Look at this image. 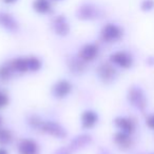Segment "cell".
I'll use <instances>...</instances> for the list:
<instances>
[{"instance_id": "6da1fadb", "label": "cell", "mask_w": 154, "mask_h": 154, "mask_svg": "<svg viewBox=\"0 0 154 154\" xmlns=\"http://www.w3.org/2000/svg\"><path fill=\"white\" fill-rule=\"evenodd\" d=\"M13 72L16 74L37 73L42 69V60L35 55L18 56L8 61Z\"/></svg>"}, {"instance_id": "7a4b0ae2", "label": "cell", "mask_w": 154, "mask_h": 154, "mask_svg": "<svg viewBox=\"0 0 154 154\" xmlns=\"http://www.w3.org/2000/svg\"><path fill=\"white\" fill-rule=\"evenodd\" d=\"M75 16L80 21H96L103 16V9L94 1L86 0L77 7L75 11Z\"/></svg>"}, {"instance_id": "3957f363", "label": "cell", "mask_w": 154, "mask_h": 154, "mask_svg": "<svg viewBox=\"0 0 154 154\" xmlns=\"http://www.w3.org/2000/svg\"><path fill=\"white\" fill-rule=\"evenodd\" d=\"M124 29L117 23L107 22L103 26L99 32V39L105 43H115L124 37Z\"/></svg>"}, {"instance_id": "277c9868", "label": "cell", "mask_w": 154, "mask_h": 154, "mask_svg": "<svg viewBox=\"0 0 154 154\" xmlns=\"http://www.w3.org/2000/svg\"><path fill=\"white\" fill-rule=\"evenodd\" d=\"M39 131L49 135V136L54 137L56 139H63L68 136L66 129L59 122H56V120H52V119H48V120L43 119L40 125Z\"/></svg>"}, {"instance_id": "5b68a950", "label": "cell", "mask_w": 154, "mask_h": 154, "mask_svg": "<svg viewBox=\"0 0 154 154\" xmlns=\"http://www.w3.org/2000/svg\"><path fill=\"white\" fill-rule=\"evenodd\" d=\"M51 30L56 36L58 37H66L71 32V23L69 18L63 14H57L53 16L51 19Z\"/></svg>"}, {"instance_id": "8992f818", "label": "cell", "mask_w": 154, "mask_h": 154, "mask_svg": "<svg viewBox=\"0 0 154 154\" xmlns=\"http://www.w3.org/2000/svg\"><path fill=\"white\" fill-rule=\"evenodd\" d=\"M0 28L11 34H16L20 31V22L12 13L0 10Z\"/></svg>"}, {"instance_id": "52a82bcc", "label": "cell", "mask_w": 154, "mask_h": 154, "mask_svg": "<svg viewBox=\"0 0 154 154\" xmlns=\"http://www.w3.org/2000/svg\"><path fill=\"white\" fill-rule=\"evenodd\" d=\"M99 55V45L95 42H87L80 47L77 52V57L86 63L94 61Z\"/></svg>"}, {"instance_id": "ba28073f", "label": "cell", "mask_w": 154, "mask_h": 154, "mask_svg": "<svg viewBox=\"0 0 154 154\" xmlns=\"http://www.w3.org/2000/svg\"><path fill=\"white\" fill-rule=\"evenodd\" d=\"M96 74L101 82L111 84L115 79L116 75H117V71H116V66L112 62H103L97 66Z\"/></svg>"}, {"instance_id": "9c48e42d", "label": "cell", "mask_w": 154, "mask_h": 154, "mask_svg": "<svg viewBox=\"0 0 154 154\" xmlns=\"http://www.w3.org/2000/svg\"><path fill=\"white\" fill-rule=\"evenodd\" d=\"M73 91V85L70 80L64 79H58L57 82H55V84L52 86L51 88V93L53 95L54 98L56 99H64L72 93Z\"/></svg>"}, {"instance_id": "30bf717a", "label": "cell", "mask_w": 154, "mask_h": 154, "mask_svg": "<svg viewBox=\"0 0 154 154\" xmlns=\"http://www.w3.org/2000/svg\"><path fill=\"white\" fill-rule=\"evenodd\" d=\"M110 62L120 69H130L133 64V57L127 51H116L109 57Z\"/></svg>"}, {"instance_id": "8fae6325", "label": "cell", "mask_w": 154, "mask_h": 154, "mask_svg": "<svg viewBox=\"0 0 154 154\" xmlns=\"http://www.w3.org/2000/svg\"><path fill=\"white\" fill-rule=\"evenodd\" d=\"M18 154H40V146L35 139L26 137L19 140L17 145Z\"/></svg>"}, {"instance_id": "7c38bea8", "label": "cell", "mask_w": 154, "mask_h": 154, "mask_svg": "<svg viewBox=\"0 0 154 154\" xmlns=\"http://www.w3.org/2000/svg\"><path fill=\"white\" fill-rule=\"evenodd\" d=\"M99 116L96 111L92 109H87L80 114V126L85 130H92L98 124Z\"/></svg>"}, {"instance_id": "4fadbf2b", "label": "cell", "mask_w": 154, "mask_h": 154, "mask_svg": "<svg viewBox=\"0 0 154 154\" xmlns=\"http://www.w3.org/2000/svg\"><path fill=\"white\" fill-rule=\"evenodd\" d=\"M128 100L133 107L139 110H143L147 106V99L143 92L139 88L132 87L128 92Z\"/></svg>"}, {"instance_id": "5bb4252c", "label": "cell", "mask_w": 154, "mask_h": 154, "mask_svg": "<svg viewBox=\"0 0 154 154\" xmlns=\"http://www.w3.org/2000/svg\"><path fill=\"white\" fill-rule=\"evenodd\" d=\"M32 10L37 15H52L54 12V2L52 0H32Z\"/></svg>"}, {"instance_id": "9a60e30c", "label": "cell", "mask_w": 154, "mask_h": 154, "mask_svg": "<svg viewBox=\"0 0 154 154\" xmlns=\"http://www.w3.org/2000/svg\"><path fill=\"white\" fill-rule=\"evenodd\" d=\"M92 141V136L87 133H82V134H79L75 136L72 140L70 141L68 147L70 148V150L72 152L74 151H79V150H82L85 148H87Z\"/></svg>"}, {"instance_id": "2e32d148", "label": "cell", "mask_w": 154, "mask_h": 154, "mask_svg": "<svg viewBox=\"0 0 154 154\" xmlns=\"http://www.w3.org/2000/svg\"><path fill=\"white\" fill-rule=\"evenodd\" d=\"M114 125L118 129V131L132 134L135 130V122L132 118L126 116H118L114 119Z\"/></svg>"}, {"instance_id": "e0dca14e", "label": "cell", "mask_w": 154, "mask_h": 154, "mask_svg": "<svg viewBox=\"0 0 154 154\" xmlns=\"http://www.w3.org/2000/svg\"><path fill=\"white\" fill-rule=\"evenodd\" d=\"M113 141L119 149L122 150H128L132 146V138H131V134L128 133L122 132V131H117L113 136Z\"/></svg>"}, {"instance_id": "ac0fdd59", "label": "cell", "mask_w": 154, "mask_h": 154, "mask_svg": "<svg viewBox=\"0 0 154 154\" xmlns=\"http://www.w3.org/2000/svg\"><path fill=\"white\" fill-rule=\"evenodd\" d=\"M87 64L88 63L84 62L82 59H79V58L77 57V56L74 58H71L69 60V69L74 74H82V73H84L85 70H86Z\"/></svg>"}, {"instance_id": "d6986e66", "label": "cell", "mask_w": 154, "mask_h": 154, "mask_svg": "<svg viewBox=\"0 0 154 154\" xmlns=\"http://www.w3.org/2000/svg\"><path fill=\"white\" fill-rule=\"evenodd\" d=\"M14 140V135L10 129L0 127V146L1 147H8L11 145Z\"/></svg>"}, {"instance_id": "ffe728a7", "label": "cell", "mask_w": 154, "mask_h": 154, "mask_svg": "<svg viewBox=\"0 0 154 154\" xmlns=\"http://www.w3.org/2000/svg\"><path fill=\"white\" fill-rule=\"evenodd\" d=\"M14 75H15V73L13 72V70L8 62L0 64V80L1 82H9L13 78Z\"/></svg>"}, {"instance_id": "44dd1931", "label": "cell", "mask_w": 154, "mask_h": 154, "mask_svg": "<svg viewBox=\"0 0 154 154\" xmlns=\"http://www.w3.org/2000/svg\"><path fill=\"white\" fill-rule=\"evenodd\" d=\"M42 118H40L37 115H31L30 117L28 118V125L33 129H36V130H39L40 128V125L42 122Z\"/></svg>"}, {"instance_id": "7402d4cb", "label": "cell", "mask_w": 154, "mask_h": 154, "mask_svg": "<svg viewBox=\"0 0 154 154\" xmlns=\"http://www.w3.org/2000/svg\"><path fill=\"white\" fill-rule=\"evenodd\" d=\"M139 8L143 12H151L154 10V0H141Z\"/></svg>"}, {"instance_id": "603a6c76", "label": "cell", "mask_w": 154, "mask_h": 154, "mask_svg": "<svg viewBox=\"0 0 154 154\" xmlns=\"http://www.w3.org/2000/svg\"><path fill=\"white\" fill-rule=\"evenodd\" d=\"M10 103V96L5 91L0 90V110L5 109Z\"/></svg>"}, {"instance_id": "cb8c5ba5", "label": "cell", "mask_w": 154, "mask_h": 154, "mask_svg": "<svg viewBox=\"0 0 154 154\" xmlns=\"http://www.w3.org/2000/svg\"><path fill=\"white\" fill-rule=\"evenodd\" d=\"M54 154H72V151L69 147H60L54 152Z\"/></svg>"}, {"instance_id": "d4e9b609", "label": "cell", "mask_w": 154, "mask_h": 154, "mask_svg": "<svg viewBox=\"0 0 154 154\" xmlns=\"http://www.w3.org/2000/svg\"><path fill=\"white\" fill-rule=\"evenodd\" d=\"M146 124H147V126L149 127L150 129H153L154 130V114L148 116L147 119H146Z\"/></svg>"}, {"instance_id": "484cf974", "label": "cell", "mask_w": 154, "mask_h": 154, "mask_svg": "<svg viewBox=\"0 0 154 154\" xmlns=\"http://www.w3.org/2000/svg\"><path fill=\"white\" fill-rule=\"evenodd\" d=\"M19 0H1V2L5 5H14L18 2Z\"/></svg>"}, {"instance_id": "4316f807", "label": "cell", "mask_w": 154, "mask_h": 154, "mask_svg": "<svg viewBox=\"0 0 154 154\" xmlns=\"http://www.w3.org/2000/svg\"><path fill=\"white\" fill-rule=\"evenodd\" d=\"M0 154H10V152L5 147H1L0 146Z\"/></svg>"}, {"instance_id": "83f0119b", "label": "cell", "mask_w": 154, "mask_h": 154, "mask_svg": "<svg viewBox=\"0 0 154 154\" xmlns=\"http://www.w3.org/2000/svg\"><path fill=\"white\" fill-rule=\"evenodd\" d=\"M0 127H2V116L0 114Z\"/></svg>"}, {"instance_id": "f1b7e54d", "label": "cell", "mask_w": 154, "mask_h": 154, "mask_svg": "<svg viewBox=\"0 0 154 154\" xmlns=\"http://www.w3.org/2000/svg\"><path fill=\"white\" fill-rule=\"evenodd\" d=\"M53 2H61V1H64V0H52Z\"/></svg>"}]
</instances>
